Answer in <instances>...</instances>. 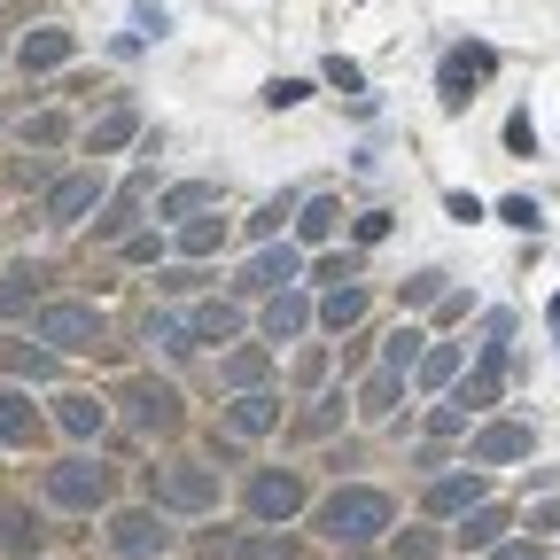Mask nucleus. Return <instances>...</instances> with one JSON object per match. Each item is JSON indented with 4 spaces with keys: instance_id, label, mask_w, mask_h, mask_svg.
I'll return each mask as SVG.
<instances>
[{
    "instance_id": "20",
    "label": "nucleus",
    "mask_w": 560,
    "mask_h": 560,
    "mask_svg": "<svg viewBox=\"0 0 560 560\" xmlns=\"http://www.w3.org/2000/svg\"><path fill=\"white\" fill-rule=\"evenodd\" d=\"M304 327H312V304H304L296 289H280V296H265V335H272V342H296Z\"/></svg>"
},
{
    "instance_id": "4",
    "label": "nucleus",
    "mask_w": 560,
    "mask_h": 560,
    "mask_svg": "<svg viewBox=\"0 0 560 560\" xmlns=\"http://www.w3.org/2000/svg\"><path fill=\"white\" fill-rule=\"evenodd\" d=\"M32 342H47V350H102V312L79 304V296H55V304H39Z\"/></svg>"
},
{
    "instance_id": "39",
    "label": "nucleus",
    "mask_w": 560,
    "mask_h": 560,
    "mask_svg": "<svg viewBox=\"0 0 560 560\" xmlns=\"http://www.w3.org/2000/svg\"><path fill=\"white\" fill-rule=\"evenodd\" d=\"M499 219L522 226V234H537V202H529V195H506V202H499Z\"/></svg>"
},
{
    "instance_id": "23",
    "label": "nucleus",
    "mask_w": 560,
    "mask_h": 560,
    "mask_svg": "<svg viewBox=\"0 0 560 560\" xmlns=\"http://www.w3.org/2000/svg\"><path fill=\"white\" fill-rule=\"evenodd\" d=\"M459 545L467 552H490V545H506V506H475V514H459Z\"/></svg>"
},
{
    "instance_id": "30",
    "label": "nucleus",
    "mask_w": 560,
    "mask_h": 560,
    "mask_svg": "<svg viewBox=\"0 0 560 560\" xmlns=\"http://www.w3.org/2000/svg\"><path fill=\"white\" fill-rule=\"evenodd\" d=\"M420 350H429V335H420V327H397V335L382 342V366H389V374H412Z\"/></svg>"
},
{
    "instance_id": "7",
    "label": "nucleus",
    "mask_w": 560,
    "mask_h": 560,
    "mask_svg": "<svg viewBox=\"0 0 560 560\" xmlns=\"http://www.w3.org/2000/svg\"><path fill=\"white\" fill-rule=\"evenodd\" d=\"M109 552L117 560H156V552H172V529H164V514L156 506H125V514H109Z\"/></svg>"
},
{
    "instance_id": "26",
    "label": "nucleus",
    "mask_w": 560,
    "mask_h": 560,
    "mask_svg": "<svg viewBox=\"0 0 560 560\" xmlns=\"http://www.w3.org/2000/svg\"><path fill=\"white\" fill-rule=\"evenodd\" d=\"M39 265H9L0 272V319H16V312H32V296H39Z\"/></svg>"
},
{
    "instance_id": "22",
    "label": "nucleus",
    "mask_w": 560,
    "mask_h": 560,
    "mask_svg": "<svg viewBox=\"0 0 560 560\" xmlns=\"http://www.w3.org/2000/svg\"><path fill=\"white\" fill-rule=\"evenodd\" d=\"M187 327H195V342H234V335H242V304H219V296H210V304L187 312Z\"/></svg>"
},
{
    "instance_id": "28",
    "label": "nucleus",
    "mask_w": 560,
    "mask_h": 560,
    "mask_svg": "<svg viewBox=\"0 0 560 560\" xmlns=\"http://www.w3.org/2000/svg\"><path fill=\"white\" fill-rule=\"evenodd\" d=\"M412 374H420V389H444V382L459 374V342H429V350H420V366H412Z\"/></svg>"
},
{
    "instance_id": "43",
    "label": "nucleus",
    "mask_w": 560,
    "mask_h": 560,
    "mask_svg": "<svg viewBox=\"0 0 560 560\" xmlns=\"http://www.w3.org/2000/svg\"><path fill=\"white\" fill-rule=\"evenodd\" d=\"M506 149H514V156H537V125H529V117H506Z\"/></svg>"
},
{
    "instance_id": "32",
    "label": "nucleus",
    "mask_w": 560,
    "mask_h": 560,
    "mask_svg": "<svg viewBox=\"0 0 560 560\" xmlns=\"http://www.w3.org/2000/svg\"><path fill=\"white\" fill-rule=\"evenodd\" d=\"M335 226H342V202H335V195L304 202V219H296V234H304V242H335Z\"/></svg>"
},
{
    "instance_id": "6",
    "label": "nucleus",
    "mask_w": 560,
    "mask_h": 560,
    "mask_svg": "<svg viewBox=\"0 0 560 560\" xmlns=\"http://www.w3.org/2000/svg\"><path fill=\"white\" fill-rule=\"evenodd\" d=\"M125 412H132V429H140V436H172L179 420H187L179 389H172V382H156V374H140V382H125Z\"/></svg>"
},
{
    "instance_id": "31",
    "label": "nucleus",
    "mask_w": 560,
    "mask_h": 560,
    "mask_svg": "<svg viewBox=\"0 0 560 560\" xmlns=\"http://www.w3.org/2000/svg\"><path fill=\"white\" fill-rule=\"evenodd\" d=\"M397 389H405V374H389V366H382V374L359 389V412H366V420H389V412H397Z\"/></svg>"
},
{
    "instance_id": "16",
    "label": "nucleus",
    "mask_w": 560,
    "mask_h": 560,
    "mask_svg": "<svg viewBox=\"0 0 560 560\" xmlns=\"http://www.w3.org/2000/svg\"><path fill=\"white\" fill-rule=\"evenodd\" d=\"M132 140H140V109H132V102H117V109H102V117L86 125V149H94V156H117V149H132Z\"/></svg>"
},
{
    "instance_id": "29",
    "label": "nucleus",
    "mask_w": 560,
    "mask_h": 560,
    "mask_svg": "<svg viewBox=\"0 0 560 560\" xmlns=\"http://www.w3.org/2000/svg\"><path fill=\"white\" fill-rule=\"evenodd\" d=\"M149 342L164 350V359H187V350H195V327H187L179 312H156V319H149Z\"/></svg>"
},
{
    "instance_id": "44",
    "label": "nucleus",
    "mask_w": 560,
    "mask_h": 560,
    "mask_svg": "<svg viewBox=\"0 0 560 560\" xmlns=\"http://www.w3.org/2000/svg\"><path fill=\"white\" fill-rule=\"evenodd\" d=\"M242 560H296V545H272V537H249Z\"/></svg>"
},
{
    "instance_id": "1",
    "label": "nucleus",
    "mask_w": 560,
    "mask_h": 560,
    "mask_svg": "<svg viewBox=\"0 0 560 560\" xmlns=\"http://www.w3.org/2000/svg\"><path fill=\"white\" fill-rule=\"evenodd\" d=\"M389 490H374V482H342L335 499H319V514H312V529L327 537V545H342V552H366L382 529H389Z\"/></svg>"
},
{
    "instance_id": "36",
    "label": "nucleus",
    "mask_w": 560,
    "mask_h": 560,
    "mask_svg": "<svg viewBox=\"0 0 560 560\" xmlns=\"http://www.w3.org/2000/svg\"><path fill=\"white\" fill-rule=\"evenodd\" d=\"M289 210H296V195H272V202H257L249 234H257V242H272V234H280V219H289Z\"/></svg>"
},
{
    "instance_id": "41",
    "label": "nucleus",
    "mask_w": 560,
    "mask_h": 560,
    "mask_svg": "<svg viewBox=\"0 0 560 560\" xmlns=\"http://www.w3.org/2000/svg\"><path fill=\"white\" fill-rule=\"evenodd\" d=\"M467 420H475V412H467V405H452V397H444V405H436V420H429V429H436V436H459V429H467Z\"/></svg>"
},
{
    "instance_id": "11",
    "label": "nucleus",
    "mask_w": 560,
    "mask_h": 560,
    "mask_svg": "<svg viewBox=\"0 0 560 560\" xmlns=\"http://www.w3.org/2000/svg\"><path fill=\"white\" fill-rule=\"evenodd\" d=\"M149 195H156V179H149V172H132V179L109 195V210L94 219V242H132V219L149 210Z\"/></svg>"
},
{
    "instance_id": "18",
    "label": "nucleus",
    "mask_w": 560,
    "mask_h": 560,
    "mask_svg": "<svg viewBox=\"0 0 560 560\" xmlns=\"http://www.w3.org/2000/svg\"><path fill=\"white\" fill-rule=\"evenodd\" d=\"M296 265H304L296 249H257V265L242 272V289H249V296H280V289L296 280Z\"/></svg>"
},
{
    "instance_id": "37",
    "label": "nucleus",
    "mask_w": 560,
    "mask_h": 560,
    "mask_svg": "<svg viewBox=\"0 0 560 560\" xmlns=\"http://www.w3.org/2000/svg\"><path fill=\"white\" fill-rule=\"evenodd\" d=\"M219 234H226L219 219H187V234H179V249H187V257H210V249H219Z\"/></svg>"
},
{
    "instance_id": "42",
    "label": "nucleus",
    "mask_w": 560,
    "mask_h": 560,
    "mask_svg": "<svg viewBox=\"0 0 560 560\" xmlns=\"http://www.w3.org/2000/svg\"><path fill=\"white\" fill-rule=\"evenodd\" d=\"M304 94H312V86H304V79H272V86H265V102H272V109H296V102H304Z\"/></svg>"
},
{
    "instance_id": "49",
    "label": "nucleus",
    "mask_w": 560,
    "mask_h": 560,
    "mask_svg": "<svg viewBox=\"0 0 560 560\" xmlns=\"http://www.w3.org/2000/svg\"><path fill=\"white\" fill-rule=\"evenodd\" d=\"M0 62H9V47H0Z\"/></svg>"
},
{
    "instance_id": "45",
    "label": "nucleus",
    "mask_w": 560,
    "mask_h": 560,
    "mask_svg": "<svg viewBox=\"0 0 560 560\" xmlns=\"http://www.w3.org/2000/svg\"><path fill=\"white\" fill-rule=\"evenodd\" d=\"M552 529H560V499H545V506L529 514V537H552Z\"/></svg>"
},
{
    "instance_id": "13",
    "label": "nucleus",
    "mask_w": 560,
    "mask_h": 560,
    "mask_svg": "<svg viewBox=\"0 0 560 560\" xmlns=\"http://www.w3.org/2000/svg\"><path fill=\"white\" fill-rule=\"evenodd\" d=\"M537 429H522V420H490V429H475V467H506V459H529Z\"/></svg>"
},
{
    "instance_id": "47",
    "label": "nucleus",
    "mask_w": 560,
    "mask_h": 560,
    "mask_svg": "<svg viewBox=\"0 0 560 560\" xmlns=\"http://www.w3.org/2000/svg\"><path fill=\"white\" fill-rule=\"evenodd\" d=\"M552 335H560V296H552Z\"/></svg>"
},
{
    "instance_id": "17",
    "label": "nucleus",
    "mask_w": 560,
    "mask_h": 560,
    "mask_svg": "<svg viewBox=\"0 0 560 560\" xmlns=\"http://www.w3.org/2000/svg\"><path fill=\"white\" fill-rule=\"evenodd\" d=\"M226 429H234V436H272V429H280V397L242 389V397L226 405Z\"/></svg>"
},
{
    "instance_id": "14",
    "label": "nucleus",
    "mask_w": 560,
    "mask_h": 560,
    "mask_svg": "<svg viewBox=\"0 0 560 560\" xmlns=\"http://www.w3.org/2000/svg\"><path fill=\"white\" fill-rule=\"evenodd\" d=\"M482 499H490V482H482V475H436V482H429V514H452V522L475 514Z\"/></svg>"
},
{
    "instance_id": "5",
    "label": "nucleus",
    "mask_w": 560,
    "mask_h": 560,
    "mask_svg": "<svg viewBox=\"0 0 560 560\" xmlns=\"http://www.w3.org/2000/svg\"><path fill=\"white\" fill-rule=\"evenodd\" d=\"M506 319H490V342L475 350V366L459 374V389H452V405H467V412H482V405H499V389H506Z\"/></svg>"
},
{
    "instance_id": "15",
    "label": "nucleus",
    "mask_w": 560,
    "mask_h": 560,
    "mask_svg": "<svg viewBox=\"0 0 560 560\" xmlns=\"http://www.w3.org/2000/svg\"><path fill=\"white\" fill-rule=\"evenodd\" d=\"M55 429L86 444V436H102V429H109V405H102V397H86V389H70V397H55Z\"/></svg>"
},
{
    "instance_id": "24",
    "label": "nucleus",
    "mask_w": 560,
    "mask_h": 560,
    "mask_svg": "<svg viewBox=\"0 0 560 560\" xmlns=\"http://www.w3.org/2000/svg\"><path fill=\"white\" fill-rule=\"evenodd\" d=\"M265 366H272V350H265V342H242V350H226V366H219V374H226V389L242 397V389L265 382Z\"/></svg>"
},
{
    "instance_id": "35",
    "label": "nucleus",
    "mask_w": 560,
    "mask_h": 560,
    "mask_svg": "<svg viewBox=\"0 0 560 560\" xmlns=\"http://www.w3.org/2000/svg\"><path fill=\"white\" fill-rule=\"evenodd\" d=\"M436 552H444V537H436V529H405V537L389 545V560H436Z\"/></svg>"
},
{
    "instance_id": "40",
    "label": "nucleus",
    "mask_w": 560,
    "mask_h": 560,
    "mask_svg": "<svg viewBox=\"0 0 560 560\" xmlns=\"http://www.w3.org/2000/svg\"><path fill=\"white\" fill-rule=\"evenodd\" d=\"M335 420H342V397H319V405L304 412V436H327V429H335Z\"/></svg>"
},
{
    "instance_id": "33",
    "label": "nucleus",
    "mask_w": 560,
    "mask_h": 560,
    "mask_svg": "<svg viewBox=\"0 0 560 560\" xmlns=\"http://www.w3.org/2000/svg\"><path fill=\"white\" fill-rule=\"evenodd\" d=\"M359 319H366V289H335V296L319 304V327H335V335L359 327Z\"/></svg>"
},
{
    "instance_id": "27",
    "label": "nucleus",
    "mask_w": 560,
    "mask_h": 560,
    "mask_svg": "<svg viewBox=\"0 0 560 560\" xmlns=\"http://www.w3.org/2000/svg\"><path fill=\"white\" fill-rule=\"evenodd\" d=\"M32 545H39V522H32V506L0 499V552H32Z\"/></svg>"
},
{
    "instance_id": "12",
    "label": "nucleus",
    "mask_w": 560,
    "mask_h": 560,
    "mask_svg": "<svg viewBox=\"0 0 560 560\" xmlns=\"http://www.w3.org/2000/svg\"><path fill=\"white\" fill-rule=\"evenodd\" d=\"M70 55H79V32H62V24H39V32H24V47H16V70H24V79H39V70H62Z\"/></svg>"
},
{
    "instance_id": "10",
    "label": "nucleus",
    "mask_w": 560,
    "mask_h": 560,
    "mask_svg": "<svg viewBox=\"0 0 560 560\" xmlns=\"http://www.w3.org/2000/svg\"><path fill=\"white\" fill-rule=\"evenodd\" d=\"M102 187H109V179H102V164H86V172L55 179V187H47V226H79L86 210L102 202Z\"/></svg>"
},
{
    "instance_id": "3",
    "label": "nucleus",
    "mask_w": 560,
    "mask_h": 560,
    "mask_svg": "<svg viewBox=\"0 0 560 560\" xmlns=\"http://www.w3.org/2000/svg\"><path fill=\"white\" fill-rule=\"evenodd\" d=\"M47 506H62V514H102L109 506V467L102 459H55L47 467Z\"/></svg>"
},
{
    "instance_id": "21",
    "label": "nucleus",
    "mask_w": 560,
    "mask_h": 560,
    "mask_svg": "<svg viewBox=\"0 0 560 560\" xmlns=\"http://www.w3.org/2000/svg\"><path fill=\"white\" fill-rule=\"evenodd\" d=\"M32 436H39V412H32V397L0 382V444H32Z\"/></svg>"
},
{
    "instance_id": "38",
    "label": "nucleus",
    "mask_w": 560,
    "mask_h": 560,
    "mask_svg": "<svg viewBox=\"0 0 560 560\" xmlns=\"http://www.w3.org/2000/svg\"><path fill=\"white\" fill-rule=\"evenodd\" d=\"M405 304H444V272H436V265L412 272V280H405Z\"/></svg>"
},
{
    "instance_id": "46",
    "label": "nucleus",
    "mask_w": 560,
    "mask_h": 560,
    "mask_svg": "<svg viewBox=\"0 0 560 560\" xmlns=\"http://www.w3.org/2000/svg\"><path fill=\"white\" fill-rule=\"evenodd\" d=\"M490 560H537V537L529 545H490Z\"/></svg>"
},
{
    "instance_id": "8",
    "label": "nucleus",
    "mask_w": 560,
    "mask_h": 560,
    "mask_svg": "<svg viewBox=\"0 0 560 560\" xmlns=\"http://www.w3.org/2000/svg\"><path fill=\"white\" fill-rule=\"evenodd\" d=\"M289 514H304V475L296 467H257L249 475V522H289Z\"/></svg>"
},
{
    "instance_id": "48",
    "label": "nucleus",
    "mask_w": 560,
    "mask_h": 560,
    "mask_svg": "<svg viewBox=\"0 0 560 560\" xmlns=\"http://www.w3.org/2000/svg\"><path fill=\"white\" fill-rule=\"evenodd\" d=\"M342 560H374V552H342Z\"/></svg>"
},
{
    "instance_id": "19",
    "label": "nucleus",
    "mask_w": 560,
    "mask_h": 560,
    "mask_svg": "<svg viewBox=\"0 0 560 560\" xmlns=\"http://www.w3.org/2000/svg\"><path fill=\"white\" fill-rule=\"evenodd\" d=\"M202 210H219V179H179L156 195V219H202Z\"/></svg>"
},
{
    "instance_id": "2",
    "label": "nucleus",
    "mask_w": 560,
    "mask_h": 560,
    "mask_svg": "<svg viewBox=\"0 0 560 560\" xmlns=\"http://www.w3.org/2000/svg\"><path fill=\"white\" fill-rule=\"evenodd\" d=\"M156 514H219V467L210 459H164L149 475Z\"/></svg>"
},
{
    "instance_id": "25",
    "label": "nucleus",
    "mask_w": 560,
    "mask_h": 560,
    "mask_svg": "<svg viewBox=\"0 0 560 560\" xmlns=\"http://www.w3.org/2000/svg\"><path fill=\"white\" fill-rule=\"evenodd\" d=\"M0 366H9L16 382H47V374H55V350H32V342H16V335H0Z\"/></svg>"
},
{
    "instance_id": "9",
    "label": "nucleus",
    "mask_w": 560,
    "mask_h": 560,
    "mask_svg": "<svg viewBox=\"0 0 560 560\" xmlns=\"http://www.w3.org/2000/svg\"><path fill=\"white\" fill-rule=\"evenodd\" d=\"M490 70H499V55H490V47H452V55H444V70H436L444 109H467V102H475V86L490 79Z\"/></svg>"
},
{
    "instance_id": "34",
    "label": "nucleus",
    "mask_w": 560,
    "mask_h": 560,
    "mask_svg": "<svg viewBox=\"0 0 560 560\" xmlns=\"http://www.w3.org/2000/svg\"><path fill=\"white\" fill-rule=\"evenodd\" d=\"M62 140H70V117H62V109L24 117V149H62Z\"/></svg>"
}]
</instances>
